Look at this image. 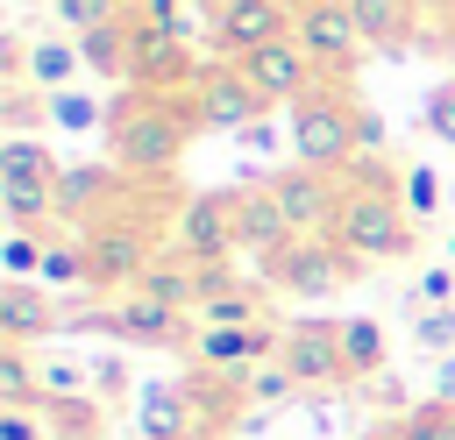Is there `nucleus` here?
Instances as JSON below:
<instances>
[{
  "instance_id": "obj_1",
  "label": "nucleus",
  "mask_w": 455,
  "mask_h": 440,
  "mask_svg": "<svg viewBox=\"0 0 455 440\" xmlns=\"http://www.w3.org/2000/svg\"><path fill=\"white\" fill-rule=\"evenodd\" d=\"M192 128H199L192 99H164V92H135V85H128V92L107 106L114 170H121V177H164V170H178Z\"/></svg>"
},
{
  "instance_id": "obj_2",
  "label": "nucleus",
  "mask_w": 455,
  "mask_h": 440,
  "mask_svg": "<svg viewBox=\"0 0 455 440\" xmlns=\"http://www.w3.org/2000/svg\"><path fill=\"white\" fill-rule=\"evenodd\" d=\"M334 241L348 263H405L419 241V220L405 213L398 185L377 163H355L341 177V213H334Z\"/></svg>"
},
{
  "instance_id": "obj_3",
  "label": "nucleus",
  "mask_w": 455,
  "mask_h": 440,
  "mask_svg": "<svg viewBox=\"0 0 455 440\" xmlns=\"http://www.w3.org/2000/svg\"><path fill=\"white\" fill-rule=\"evenodd\" d=\"M284 114H291V163H313V170H334V177L355 170V156H363V106L348 99L341 78H320Z\"/></svg>"
},
{
  "instance_id": "obj_4",
  "label": "nucleus",
  "mask_w": 455,
  "mask_h": 440,
  "mask_svg": "<svg viewBox=\"0 0 455 440\" xmlns=\"http://www.w3.org/2000/svg\"><path fill=\"white\" fill-rule=\"evenodd\" d=\"M57 177H64V163L36 135L0 142V206H7V220L21 234H36L43 220H57Z\"/></svg>"
},
{
  "instance_id": "obj_5",
  "label": "nucleus",
  "mask_w": 455,
  "mask_h": 440,
  "mask_svg": "<svg viewBox=\"0 0 455 440\" xmlns=\"http://www.w3.org/2000/svg\"><path fill=\"white\" fill-rule=\"evenodd\" d=\"M78 241H85L92 284H121V291H135L142 270L156 263V234H149V220H135V213H100Z\"/></svg>"
},
{
  "instance_id": "obj_6",
  "label": "nucleus",
  "mask_w": 455,
  "mask_h": 440,
  "mask_svg": "<svg viewBox=\"0 0 455 440\" xmlns=\"http://www.w3.org/2000/svg\"><path fill=\"white\" fill-rule=\"evenodd\" d=\"M206 78V64L192 57V43L185 35H171V28H149V21H135V35H128V85L135 92H164V99H192V85Z\"/></svg>"
},
{
  "instance_id": "obj_7",
  "label": "nucleus",
  "mask_w": 455,
  "mask_h": 440,
  "mask_svg": "<svg viewBox=\"0 0 455 440\" xmlns=\"http://www.w3.org/2000/svg\"><path fill=\"white\" fill-rule=\"evenodd\" d=\"M171 255H185L192 270L206 263H235L242 255V227H235V192H192L178 206V227H171Z\"/></svg>"
},
{
  "instance_id": "obj_8",
  "label": "nucleus",
  "mask_w": 455,
  "mask_h": 440,
  "mask_svg": "<svg viewBox=\"0 0 455 440\" xmlns=\"http://www.w3.org/2000/svg\"><path fill=\"white\" fill-rule=\"evenodd\" d=\"M291 43L320 64V78H348V71L363 64V50H370L348 0H313V7H299V14H291Z\"/></svg>"
},
{
  "instance_id": "obj_9",
  "label": "nucleus",
  "mask_w": 455,
  "mask_h": 440,
  "mask_svg": "<svg viewBox=\"0 0 455 440\" xmlns=\"http://www.w3.org/2000/svg\"><path fill=\"white\" fill-rule=\"evenodd\" d=\"M284 35H291V7L284 0H213L206 7V43H213L220 64H242L263 43H284Z\"/></svg>"
},
{
  "instance_id": "obj_10",
  "label": "nucleus",
  "mask_w": 455,
  "mask_h": 440,
  "mask_svg": "<svg viewBox=\"0 0 455 440\" xmlns=\"http://www.w3.org/2000/svg\"><path fill=\"white\" fill-rule=\"evenodd\" d=\"M348 270H355V263L341 255L334 234H291L277 255H263V284H277V291H291V298H327Z\"/></svg>"
},
{
  "instance_id": "obj_11",
  "label": "nucleus",
  "mask_w": 455,
  "mask_h": 440,
  "mask_svg": "<svg viewBox=\"0 0 455 440\" xmlns=\"http://www.w3.org/2000/svg\"><path fill=\"white\" fill-rule=\"evenodd\" d=\"M85 326H100V334H114L128 348H192L185 312L164 305V298H149V291H121L107 312H85Z\"/></svg>"
},
{
  "instance_id": "obj_12",
  "label": "nucleus",
  "mask_w": 455,
  "mask_h": 440,
  "mask_svg": "<svg viewBox=\"0 0 455 440\" xmlns=\"http://www.w3.org/2000/svg\"><path fill=\"white\" fill-rule=\"evenodd\" d=\"M284 376L299 390H327V383H348V348H341V319H291L284 326V348H277Z\"/></svg>"
},
{
  "instance_id": "obj_13",
  "label": "nucleus",
  "mask_w": 455,
  "mask_h": 440,
  "mask_svg": "<svg viewBox=\"0 0 455 440\" xmlns=\"http://www.w3.org/2000/svg\"><path fill=\"white\" fill-rule=\"evenodd\" d=\"M192 114L199 128H220V135H242L256 121H270V99L242 78V64H206V78L192 85Z\"/></svg>"
},
{
  "instance_id": "obj_14",
  "label": "nucleus",
  "mask_w": 455,
  "mask_h": 440,
  "mask_svg": "<svg viewBox=\"0 0 455 440\" xmlns=\"http://www.w3.org/2000/svg\"><path fill=\"white\" fill-rule=\"evenodd\" d=\"M277 348H284V326H199L192 334V369H213V376H249V369H263V362H277Z\"/></svg>"
},
{
  "instance_id": "obj_15",
  "label": "nucleus",
  "mask_w": 455,
  "mask_h": 440,
  "mask_svg": "<svg viewBox=\"0 0 455 440\" xmlns=\"http://www.w3.org/2000/svg\"><path fill=\"white\" fill-rule=\"evenodd\" d=\"M291 220V234H334V213H341V177L334 170H313V163H291V170H270L263 177Z\"/></svg>"
},
{
  "instance_id": "obj_16",
  "label": "nucleus",
  "mask_w": 455,
  "mask_h": 440,
  "mask_svg": "<svg viewBox=\"0 0 455 440\" xmlns=\"http://www.w3.org/2000/svg\"><path fill=\"white\" fill-rule=\"evenodd\" d=\"M242 78H249L270 106H299V99L320 85V64H313V57L284 35V43H263L256 57H242Z\"/></svg>"
},
{
  "instance_id": "obj_17",
  "label": "nucleus",
  "mask_w": 455,
  "mask_h": 440,
  "mask_svg": "<svg viewBox=\"0 0 455 440\" xmlns=\"http://www.w3.org/2000/svg\"><path fill=\"white\" fill-rule=\"evenodd\" d=\"M135 433L142 440H206L192 383H142L135 390Z\"/></svg>"
},
{
  "instance_id": "obj_18",
  "label": "nucleus",
  "mask_w": 455,
  "mask_h": 440,
  "mask_svg": "<svg viewBox=\"0 0 455 440\" xmlns=\"http://www.w3.org/2000/svg\"><path fill=\"white\" fill-rule=\"evenodd\" d=\"M57 326H64V312H57L50 284H36V277H7V284H0V341L36 348V341H50Z\"/></svg>"
},
{
  "instance_id": "obj_19",
  "label": "nucleus",
  "mask_w": 455,
  "mask_h": 440,
  "mask_svg": "<svg viewBox=\"0 0 455 440\" xmlns=\"http://www.w3.org/2000/svg\"><path fill=\"white\" fill-rule=\"evenodd\" d=\"M114 199H121V170L114 163H64V177H57V220H100V213H114Z\"/></svg>"
},
{
  "instance_id": "obj_20",
  "label": "nucleus",
  "mask_w": 455,
  "mask_h": 440,
  "mask_svg": "<svg viewBox=\"0 0 455 440\" xmlns=\"http://www.w3.org/2000/svg\"><path fill=\"white\" fill-rule=\"evenodd\" d=\"M235 227H242V255H256V263L291 241V220H284V206H277L270 185H242L235 192Z\"/></svg>"
},
{
  "instance_id": "obj_21",
  "label": "nucleus",
  "mask_w": 455,
  "mask_h": 440,
  "mask_svg": "<svg viewBox=\"0 0 455 440\" xmlns=\"http://www.w3.org/2000/svg\"><path fill=\"white\" fill-rule=\"evenodd\" d=\"M78 71H85L78 35H36V43H21V85H36V92H64Z\"/></svg>"
},
{
  "instance_id": "obj_22",
  "label": "nucleus",
  "mask_w": 455,
  "mask_h": 440,
  "mask_svg": "<svg viewBox=\"0 0 455 440\" xmlns=\"http://www.w3.org/2000/svg\"><path fill=\"white\" fill-rule=\"evenodd\" d=\"M355 7V28L370 50H412V21H419V0H348Z\"/></svg>"
},
{
  "instance_id": "obj_23",
  "label": "nucleus",
  "mask_w": 455,
  "mask_h": 440,
  "mask_svg": "<svg viewBox=\"0 0 455 440\" xmlns=\"http://www.w3.org/2000/svg\"><path fill=\"white\" fill-rule=\"evenodd\" d=\"M128 35H135V21H128V14H121V21H107V28H92V35H78L85 71H92V78H121V85H128Z\"/></svg>"
},
{
  "instance_id": "obj_24",
  "label": "nucleus",
  "mask_w": 455,
  "mask_h": 440,
  "mask_svg": "<svg viewBox=\"0 0 455 440\" xmlns=\"http://www.w3.org/2000/svg\"><path fill=\"white\" fill-rule=\"evenodd\" d=\"M0 405L7 412H43L50 397H43V376L28 369V348H14V341H0Z\"/></svg>"
},
{
  "instance_id": "obj_25",
  "label": "nucleus",
  "mask_w": 455,
  "mask_h": 440,
  "mask_svg": "<svg viewBox=\"0 0 455 440\" xmlns=\"http://www.w3.org/2000/svg\"><path fill=\"white\" fill-rule=\"evenodd\" d=\"M43 121H57L64 135H92V128H107V106L92 99V92H43Z\"/></svg>"
},
{
  "instance_id": "obj_26",
  "label": "nucleus",
  "mask_w": 455,
  "mask_h": 440,
  "mask_svg": "<svg viewBox=\"0 0 455 440\" xmlns=\"http://www.w3.org/2000/svg\"><path fill=\"white\" fill-rule=\"evenodd\" d=\"M199 326H263V298H256V284L213 291V298L199 305Z\"/></svg>"
},
{
  "instance_id": "obj_27",
  "label": "nucleus",
  "mask_w": 455,
  "mask_h": 440,
  "mask_svg": "<svg viewBox=\"0 0 455 440\" xmlns=\"http://www.w3.org/2000/svg\"><path fill=\"white\" fill-rule=\"evenodd\" d=\"M36 284H50V291H71V284H92V263H85V241H50V248H43V270H36Z\"/></svg>"
},
{
  "instance_id": "obj_28",
  "label": "nucleus",
  "mask_w": 455,
  "mask_h": 440,
  "mask_svg": "<svg viewBox=\"0 0 455 440\" xmlns=\"http://www.w3.org/2000/svg\"><path fill=\"white\" fill-rule=\"evenodd\" d=\"M341 348H348V376H370L384 362V326L370 312H355V319H341Z\"/></svg>"
},
{
  "instance_id": "obj_29",
  "label": "nucleus",
  "mask_w": 455,
  "mask_h": 440,
  "mask_svg": "<svg viewBox=\"0 0 455 440\" xmlns=\"http://www.w3.org/2000/svg\"><path fill=\"white\" fill-rule=\"evenodd\" d=\"M43 412H50V419H43L50 440H92V433H100V412H92L85 397H50Z\"/></svg>"
},
{
  "instance_id": "obj_30",
  "label": "nucleus",
  "mask_w": 455,
  "mask_h": 440,
  "mask_svg": "<svg viewBox=\"0 0 455 440\" xmlns=\"http://www.w3.org/2000/svg\"><path fill=\"white\" fill-rule=\"evenodd\" d=\"M50 14H57L64 35H92V28L121 21V0H50Z\"/></svg>"
},
{
  "instance_id": "obj_31",
  "label": "nucleus",
  "mask_w": 455,
  "mask_h": 440,
  "mask_svg": "<svg viewBox=\"0 0 455 440\" xmlns=\"http://www.w3.org/2000/svg\"><path fill=\"white\" fill-rule=\"evenodd\" d=\"M412 348L455 355V305H419V312H412Z\"/></svg>"
},
{
  "instance_id": "obj_32",
  "label": "nucleus",
  "mask_w": 455,
  "mask_h": 440,
  "mask_svg": "<svg viewBox=\"0 0 455 440\" xmlns=\"http://www.w3.org/2000/svg\"><path fill=\"white\" fill-rule=\"evenodd\" d=\"M398 440H455V405H412L405 419H398Z\"/></svg>"
},
{
  "instance_id": "obj_33",
  "label": "nucleus",
  "mask_w": 455,
  "mask_h": 440,
  "mask_svg": "<svg viewBox=\"0 0 455 440\" xmlns=\"http://www.w3.org/2000/svg\"><path fill=\"white\" fill-rule=\"evenodd\" d=\"M291 376H284V362H263V369H249L242 376V397H256V405H291Z\"/></svg>"
},
{
  "instance_id": "obj_34",
  "label": "nucleus",
  "mask_w": 455,
  "mask_h": 440,
  "mask_svg": "<svg viewBox=\"0 0 455 440\" xmlns=\"http://www.w3.org/2000/svg\"><path fill=\"white\" fill-rule=\"evenodd\" d=\"M398 199H405V213H412V220H427V213L441 206V177H434L427 163H405V192H398Z\"/></svg>"
},
{
  "instance_id": "obj_35",
  "label": "nucleus",
  "mask_w": 455,
  "mask_h": 440,
  "mask_svg": "<svg viewBox=\"0 0 455 440\" xmlns=\"http://www.w3.org/2000/svg\"><path fill=\"white\" fill-rule=\"evenodd\" d=\"M427 135L455 149V78H441V85L427 92Z\"/></svg>"
},
{
  "instance_id": "obj_36",
  "label": "nucleus",
  "mask_w": 455,
  "mask_h": 440,
  "mask_svg": "<svg viewBox=\"0 0 455 440\" xmlns=\"http://www.w3.org/2000/svg\"><path fill=\"white\" fill-rule=\"evenodd\" d=\"M43 248H50L43 234H21V227H14L7 248H0V255H7V277H36V270H43Z\"/></svg>"
},
{
  "instance_id": "obj_37",
  "label": "nucleus",
  "mask_w": 455,
  "mask_h": 440,
  "mask_svg": "<svg viewBox=\"0 0 455 440\" xmlns=\"http://www.w3.org/2000/svg\"><path fill=\"white\" fill-rule=\"evenodd\" d=\"M135 21H149V28H171V35H185V0H142V7H135Z\"/></svg>"
},
{
  "instance_id": "obj_38",
  "label": "nucleus",
  "mask_w": 455,
  "mask_h": 440,
  "mask_svg": "<svg viewBox=\"0 0 455 440\" xmlns=\"http://www.w3.org/2000/svg\"><path fill=\"white\" fill-rule=\"evenodd\" d=\"M419 305H455V263H441V270L419 277Z\"/></svg>"
},
{
  "instance_id": "obj_39",
  "label": "nucleus",
  "mask_w": 455,
  "mask_h": 440,
  "mask_svg": "<svg viewBox=\"0 0 455 440\" xmlns=\"http://www.w3.org/2000/svg\"><path fill=\"white\" fill-rule=\"evenodd\" d=\"M43 433H50V426H43L36 412H7V405H0V440H43Z\"/></svg>"
},
{
  "instance_id": "obj_40",
  "label": "nucleus",
  "mask_w": 455,
  "mask_h": 440,
  "mask_svg": "<svg viewBox=\"0 0 455 440\" xmlns=\"http://www.w3.org/2000/svg\"><path fill=\"white\" fill-rule=\"evenodd\" d=\"M92 390H107V397H114V390H128V369H121L114 355H92Z\"/></svg>"
},
{
  "instance_id": "obj_41",
  "label": "nucleus",
  "mask_w": 455,
  "mask_h": 440,
  "mask_svg": "<svg viewBox=\"0 0 455 440\" xmlns=\"http://www.w3.org/2000/svg\"><path fill=\"white\" fill-rule=\"evenodd\" d=\"M434 397L455 405V355H441V369H434Z\"/></svg>"
},
{
  "instance_id": "obj_42",
  "label": "nucleus",
  "mask_w": 455,
  "mask_h": 440,
  "mask_svg": "<svg viewBox=\"0 0 455 440\" xmlns=\"http://www.w3.org/2000/svg\"><path fill=\"white\" fill-rule=\"evenodd\" d=\"M242 149H256V156H263V149H277V135H270V121H256V128H242Z\"/></svg>"
},
{
  "instance_id": "obj_43",
  "label": "nucleus",
  "mask_w": 455,
  "mask_h": 440,
  "mask_svg": "<svg viewBox=\"0 0 455 440\" xmlns=\"http://www.w3.org/2000/svg\"><path fill=\"white\" fill-rule=\"evenodd\" d=\"M284 7H291V14H299V7H313V0H284Z\"/></svg>"
},
{
  "instance_id": "obj_44",
  "label": "nucleus",
  "mask_w": 455,
  "mask_h": 440,
  "mask_svg": "<svg viewBox=\"0 0 455 440\" xmlns=\"http://www.w3.org/2000/svg\"><path fill=\"white\" fill-rule=\"evenodd\" d=\"M448 263H455V234H448Z\"/></svg>"
}]
</instances>
